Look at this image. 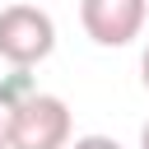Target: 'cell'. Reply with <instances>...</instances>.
Here are the masks:
<instances>
[{
    "mask_svg": "<svg viewBox=\"0 0 149 149\" xmlns=\"http://www.w3.org/2000/svg\"><path fill=\"white\" fill-rule=\"evenodd\" d=\"M140 79H144V88H149V47H144V56H140Z\"/></svg>",
    "mask_w": 149,
    "mask_h": 149,
    "instance_id": "5b68a950",
    "label": "cell"
},
{
    "mask_svg": "<svg viewBox=\"0 0 149 149\" xmlns=\"http://www.w3.org/2000/svg\"><path fill=\"white\" fill-rule=\"evenodd\" d=\"M149 0H79V23L98 47H130L144 33Z\"/></svg>",
    "mask_w": 149,
    "mask_h": 149,
    "instance_id": "3957f363",
    "label": "cell"
},
{
    "mask_svg": "<svg viewBox=\"0 0 149 149\" xmlns=\"http://www.w3.org/2000/svg\"><path fill=\"white\" fill-rule=\"evenodd\" d=\"M140 149H149V121H144V130H140Z\"/></svg>",
    "mask_w": 149,
    "mask_h": 149,
    "instance_id": "8992f818",
    "label": "cell"
},
{
    "mask_svg": "<svg viewBox=\"0 0 149 149\" xmlns=\"http://www.w3.org/2000/svg\"><path fill=\"white\" fill-rule=\"evenodd\" d=\"M70 149H121V144H116L112 135H74Z\"/></svg>",
    "mask_w": 149,
    "mask_h": 149,
    "instance_id": "277c9868",
    "label": "cell"
},
{
    "mask_svg": "<svg viewBox=\"0 0 149 149\" xmlns=\"http://www.w3.org/2000/svg\"><path fill=\"white\" fill-rule=\"evenodd\" d=\"M0 149H9V140H5V112H0Z\"/></svg>",
    "mask_w": 149,
    "mask_h": 149,
    "instance_id": "52a82bcc",
    "label": "cell"
},
{
    "mask_svg": "<svg viewBox=\"0 0 149 149\" xmlns=\"http://www.w3.org/2000/svg\"><path fill=\"white\" fill-rule=\"evenodd\" d=\"M5 140H9V149H70L74 121H70L65 98L33 88L19 102H9L5 107Z\"/></svg>",
    "mask_w": 149,
    "mask_h": 149,
    "instance_id": "6da1fadb",
    "label": "cell"
},
{
    "mask_svg": "<svg viewBox=\"0 0 149 149\" xmlns=\"http://www.w3.org/2000/svg\"><path fill=\"white\" fill-rule=\"evenodd\" d=\"M56 51V23L42 5H5L0 9V61L14 70H33Z\"/></svg>",
    "mask_w": 149,
    "mask_h": 149,
    "instance_id": "7a4b0ae2",
    "label": "cell"
}]
</instances>
